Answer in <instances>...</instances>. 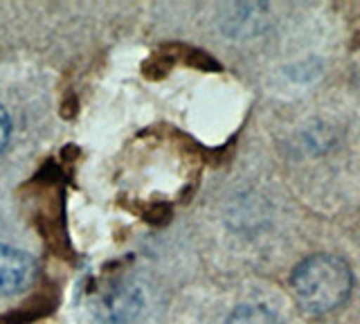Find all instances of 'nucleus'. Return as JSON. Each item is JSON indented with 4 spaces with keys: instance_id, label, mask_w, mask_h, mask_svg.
<instances>
[{
    "instance_id": "obj_5",
    "label": "nucleus",
    "mask_w": 360,
    "mask_h": 324,
    "mask_svg": "<svg viewBox=\"0 0 360 324\" xmlns=\"http://www.w3.org/2000/svg\"><path fill=\"white\" fill-rule=\"evenodd\" d=\"M9 133H11V122H9V115L7 110L0 106V151L5 149V144L9 140Z\"/></svg>"
},
{
    "instance_id": "obj_2",
    "label": "nucleus",
    "mask_w": 360,
    "mask_h": 324,
    "mask_svg": "<svg viewBox=\"0 0 360 324\" xmlns=\"http://www.w3.org/2000/svg\"><path fill=\"white\" fill-rule=\"evenodd\" d=\"M37 261L18 248L0 243V295H14L32 284Z\"/></svg>"
},
{
    "instance_id": "obj_3",
    "label": "nucleus",
    "mask_w": 360,
    "mask_h": 324,
    "mask_svg": "<svg viewBox=\"0 0 360 324\" xmlns=\"http://www.w3.org/2000/svg\"><path fill=\"white\" fill-rule=\"evenodd\" d=\"M140 309H142V297H140V290H135V288L117 290L108 302V313L115 322L133 320L140 313Z\"/></svg>"
},
{
    "instance_id": "obj_4",
    "label": "nucleus",
    "mask_w": 360,
    "mask_h": 324,
    "mask_svg": "<svg viewBox=\"0 0 360 324\" xmlns=\"http://www.w3.org/2000/svg\"><path fill=\"white\" fill-rule=\"evenodd\" d=\"M225 324H281V320L264 304H241L230 313Z\"/></svg>"
},
{
    "instance_id": "obj_1",
    "label": "nucleus",
    "mask_w": 360,
    "mask_h": 324,
    "mask_svg": "<svg viewBox=\"0 0 360 324\" xmlns=\"http://www.w3.org/2000/svg\"><path fill=\"white\" fill-rule=\"evenodd\" d=\"M290 290L307 316H326L352 297L354 273L342 257L318 252L292 268Z\"/></svg>"
}]
</instances>
